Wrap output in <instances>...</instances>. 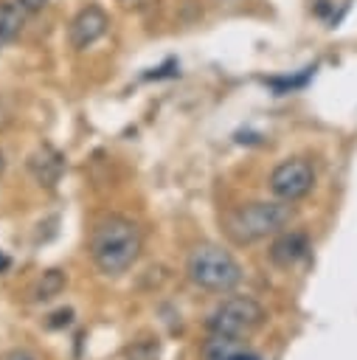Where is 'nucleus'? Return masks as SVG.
<instances>
[{
  "label": "nucleus",
  "instance_id": "423d86ee",
  "mask_svg": "<svg viewBox=\"0 0 357 360\" xmlns=\"http://www.w3.org/2000/svg\"><path fill=\"white\" fill-rule=\"evenodd\" d=\"M110 28V17L101 6H84L79 8V14L70 20V28H67V39L76 51H84L90 48L93 42H98Z\"/></svg>",
  "mask_w": 357,
  "mask_h": 360
},
{
  "label": "nucleus",
  "instance_id": "ddd939ff",
  "mask_svg": "<svg viewBox=\"0 0 357 360\" xmlns=\"http://www.w3.org/2000/svg\"><path fill=\"white\" fill-rule=\"evenodd\" d=\"M216 360H259V354H253V352H228Z\"/></svg>",
  "mask_w": 357,
  "mask_h": 360
},
{
  "label": "nucleus",
  "instance_id": "4468645a",
  "mask_svg": "<svg viewBox=\"0 0 357 360\" xmlns=\"http://www.w3.org/2000/svg\"><path fill=\"white\" fill-rule=\"evenodd\" d=\"M17 3H20V6L25 8V11H42L48 0H17Z\"/></svg>",
  "mask_w": 357,
  "mask_h": 360
},
{
  "label": "nucleus",
  "instance_id": "1a4fd4ad",
  "mask_svg": "<svg viewBox=\"0 0 357 360\" xmlns=\"http://www.w3.org/2000/svg\"><path fill=\"white\" fill-rule=\"evenodd\" d=\"M22 22H25V8L17 0H0V48L20 37Z\"/></svg>",
  "mask_w": 357,
  "mask_h": 360
},
{
  "label": "nucleus",
  "instance_id": "0eeeda50",
  "mask_svg": "<svg viewBox=\"0 0 357 360\" xmlns=\"http://www.w3.org/2000/svg\"><path fill=\"white\" fill-rule=\"evenodd\" d=\"M309 250H312V245H309V236L304 231H284L270 245V262L275 267L287 270V267L298 264Z\"/></svg>",
  "mask_w": 357,
  "mask_h": 360
},
{
  "label": "nucleus",
  "instance_id": "7ed1b4c3",
  "mask_svg": "<svg viewBox=\"0 0 357 360\" xmlns=\"http://www.w3.org/2000/svg\"><path fill=\"white\" fill-rule=\"evenodd\" d=\"M188 278L208 290V292H231L239 281H242V267L239 262L219 245H197L191 253H188Z\"/></svg>",
  "mask_w": 357,
  "mask_h": 360
},
{
  "label": "nucleus",
  "instance_id": "dca6fc26",
  "mask_svg": "<svg viewBox=\"0 0 357 360\" xmlns=\"http://www.w3.org/2000/svg\"><path fill=\"white\" fill-rule=\"evenodd\" d=\"M8 267H11V259H8V256H6L3 250H0V273H6Z\"/></svg>",
  "mask_w": 357,
  "mask_h": 360
},
{
  "label": "nucleus",
  "instance_id": "9d476101",
  "mask_svg": "<svg viewBox=\"0 0 357 360\" xmlns=\"http://www.w3.org/2000/svg\"><path fill=\"white\" fill-rule=\"evenodd\" d=\"M312 76H315V68H304V70L295 73V76H273V79H264V84L273 87L275 96H284V93H295V90H301V87H306Z\"/></svg>",
  "mask_w": 357,
  "mask_h": 360
},
{
  "label": "nucleus",
  "instance_id": "20e7f679",
  "mask_svg": "<svg viewBox=\"0 0 357 360\" xmlns=\"http://www.w3.org/2000/svg\"><path fill=\"white\" fill-rule=\"evenodd\" d=\"M264 321H267V312H264V307L256 298H250V295H231V298H225L211 312L208 329L214 332V338L233 343L239 338L253 335Z\"/></svg>",
  "mask_w": 357,
  "mask_h": 360
},
{
  "label": "nucleus",
  "instance_id": "9b49d317",
  "mask_svg": "<svg viewBox=\"0 0 357 360\" xmlns=\"http://www.w3.org/2000/svg\"><path fill=\"white\" fill-rule=\"evenodd\" d=\"M65 284H67V278H65L62 270H48V273L39 276V281H37L34 290H31V295H34L37 301H48V298L59 295V292L65 290Z\"/></svg>",
  "mask_w": 357,
  "mask_h": 360
},
{
  "label": "nucleus",
  "instance_id": "f8f14e48",
  "mask_svg": "<svg viewBox=\"0 0 357 360\" xmlns=\"http://www.w3.org/2000/svg\"><path fill=\"white\" fill-rule=\"evenodd\" d=\"M45 323H48V329H62V326H70V323H73V309H70V307H62V309L51 312Z\"/></svg>",
  "mask_w": 357,
  "mask_h": 360
},
{
  "label": "nucleus",
  "instance_id": "f257e3e1",
  "mask_svg": "<svg viewBox=\"0 0 357 360\" xmlns=\"http://www.w3.org/2000/svg\"><path fill=\"white\" fill-rule=\"evenodd\" d=\"M90 256L107 276L126 273L141 256V231L129 217L110 214L96 222L90 233Z\"/></svg>",
  "mask_w": 357,
  "mask_h": 360
},
{
  "label": "nucleus",
  "instance_id": "39448f33",
  "mask_svg": "<svg viewBox=\"0 0 357 360\" xmlns=\"http://www.w3.org/2000/svg\"><path fill=\"white\" fill-rule=\"evenodd\" d=\"M312 186H315V169L306 158H287L270 172V191L284 202H295L306 197Z\"/></svg>",
  "mask_w": 357,
  "mask_h": 360
},
{
  "label": "nucleus",
  "instance_id": "f03ea898",
  "mask_svg": "<svg viewBox=\"0 0 357 360\" xmlns=\"http://www.w3.org/2000/svg\"><path fill=\"white\" fill-rule=\"evenodd\" d=\"M292 219V205L284 200L270 202H245L222 214V231L233 245H250L259 239H267L273 233H281Z\"/></svg>",
  "mask_w": 357,
  "mask_h": 360
},
{
  "label": "nucleus",
  "instance_id": "2eb2a0df",
  "mask_svg": "<svg viewBox=\"0 0 357 360\" xmlns=\"http://www.w3.org/2000/svg\"><path fill=\"white\" fill-rule=\"evenodd\" d=\"M6 360H37V357L31 352H25V349H14V352L6 354Z\"/></svg>",
  "mask_w": 357,
  "mask_h": 360
},
{
  "label": "nucleus",
  "instance_id": "6e6552de",
  "mask_svg": "<svg viewBox=\"0 0 357 360\" xmlns=\"http://www.w3.org/2000/svg\"><path fill=\"white\" fill-rule=\"evenodd\" d=\"M28 172L34 174L37 183L42 186H56L62 172H65V158L53 149V146H39L31 158H28Z\"/></svg>",
  "mask_w": 357,
  "mask_h": 360
},
{
  "label": "nucleus",
  "instance_id": "f3484780",
  "mask_svg": "<svg viewBox=\"0 0 357 360\" xmlns=\"http://www.w3.org/2000/svg\"><path fill=\"white\" fill-rule=\"evenodd\" d=\"M3 169H6V158H3V152H0V174H3Z\"/></svg>",
  "mask_w": 357,
  "mask_h": 360
}]
</instances>
